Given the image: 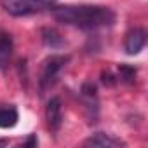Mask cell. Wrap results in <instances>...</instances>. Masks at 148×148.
<instances>
[{
  "label": "cell",
  "instance_id": "cell-2",
  "mask_svg": "<svg viewBox=\"0 0 148 148\" xmlns=\"http://www.w3.org/2000/svg\"><path fill=\"white\" fill-rule=\"evenodd\" d=\"M68 61H70L68 54H52L47 59H44L40 77H38V92L40 94H45L49 89H52L56 86L59 73L68 64Z\"/></svg>",
  "mask_w": 148,
  "mask_h": 148
},
{
  "label": "cell",
  "instance_id": "cell-8",
  "mask_svg": "<svg viewBox=\"0 0 148 148\" xmlns=\"http://www.w3.org/2000/svg\"><path fill=\"white\" fill-rule=\"evenodd\" d=\"M14 42L9 33H0V70H5L11 63Z\"/></svg>",
  "mask_w": 148,
  "mask_h": 148
},
{
  "label": "cell",
  "instance_id": "cell-7",
  "mask_svg": "<svg viewBox=\"0 0 148 148\" xmlns=\"http://www.w3.org/2000/svg\"><path fill=\"white\" fill-rule=\"evenodd\" d=\"M84 146H91V148H117V146H125V143L108 132H96L92 136H89L84 141Z\"/></svg>",
  "mask_w": 148,
  "mask_h": 148
},
{
  "label": "cell",
  "instance_id": "cell-1",
  "mask_svg": "<svg viewBox=\"0 0 148 148\" xmlns=\"http://www.w3.org/2000/svg\"><path fill=\"white\" fill-rule=\"evenodd\" d=\"M51 11L58 23L73 26V28H80V30L106 28L117 21L115 11L106 5H91V4L59 5V7L54 5Z\"/></svg>",
  "mask_w": 148,
  "mask_h": 148
},
{
  "label": "cell",
  "instance_id": "cell-4",
  "mask_svg": "<svg viewBox=\"0 0 148 148\" xmlns=\"http://www.w3.org/2000/svg\"><path fill=\"white\" fill-rule=\"evenodd\" d=\"M80 98L82 103L87 110V117L91 119V122H96L98 119V112H99V103H98V87L92 82H86L80 87Z\"/></svg>",
  "mask_w": 148,
  "mask_h": 148
},
{
  "label": "cell",
  "instance_id": "cell-11",
  "mask_svg": "<svg viewBox=\"0 0 148 148\" xmlns=\"http://www.w3.org/2000/svg\"><path fill=\"white\" fill-rule=\"evenodd\" d=\"M136 68L131 66V64H120L119 66V79L125 84H132L134 79H136Z\"/></svg>",
  "mask_w": 148,
  "mask_h": 148
},
{
  "label": "cell",
  "instance_id": "cell-9",
  "mask_svg": "<svg viewBox=\"0 0 148 148\" xmlns=\"http://www.w3.org/2000/svg\"><path fill=\"white\" fill-rule=\"evenodd\" d=\"M19 113L16 106H0V129H11L18 124Z\"/></svg>",
  "mask_w": 148,
  "mask_h": 148
},
{
  "label": "cell",
  "instance_id": "cell-10",
  "mask_svg": "<svg viewBox=\"0 0 148 148\" xmlns=\"http://www.w3.org/2000/svg\"><path fill=\"white\" fill-rule=\"evenodd\" d=\"M40 35H42V42L51 49H59V47L64 45V40H63L61 33L54 28H42Z\"/></svg>",
  "mask_w": 148,
  "mask_h": 148
},
{
  "label": "cell",
  "instance_id": "cell-6",
  "mask_svg": "<svg viewBox=\"0 0 148 148\" xmlns=\"http://www.w3.org/2000/svg\"><path fill=\"white\" fill-rule=\"evenodd\" d=\"M45 120H47V129L51 132H58L63 124V105L58 96L51 98L45 106Z\"/></svg>",
  "mask_w": 148,
  "mask_h": 148
},
{
  "label": "cell",
  "instance_id": "cell-12",
  "mask_svg": "<svg viewBox=\"0 0 148 148\" xmlns=\"http://www.w3.org/2000/svg\"><path fill=\"white\" fill-rule=\"evenodd\" d=\"M37 143H38V139H37V134H32V136H30V138H28V139L23 143V145H25V146H35Z\"/></svg>",
  "mask_w": 148,
  "mask_h": 148
},
{
  "label": "cell",
  "instance_id": "cell-3",
  "mask_svg": "<svg viewBox=\"0 0 148 148\" xmlns=\"http://www.w3.org/2000/svg\"><path fill=\"white\" fill-rule=\"evenodd\" d=\"M56 2L58 0H0L4 11L16 18L49 11L56 5Z\"/></svg>",
  "mask_w": 148,
  "mask_h": 148
},
{
  "label": "cell",
  "instance_id": "cell-5",
  "mask_svg": "<svg viewBox=\"0 0 148 148\" xmlns=\"http://www.w3.org/2000/svg\"><path fill=\"white\" fill-rule=\"evenodd\" d=\"M145 44H146V30L145 28H131L127 33H125V38H124V49L129 56H136L139 54L143 49H145Z\"/></svg>",
  "mask_w": 148,
  "mask_h": 148
}]
</instances>
